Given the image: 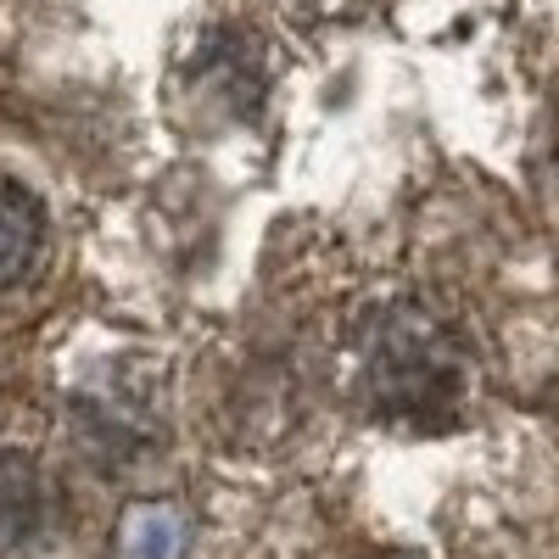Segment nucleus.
<instances>
[{
    "mask_svg": "<svg viewBox=\"0 0 559 559\" xmlns=\"http://www.w3.org/2000/svg\"><path fill=\"white\" fill-rule=\"evenodd\" d=\"M353 376L358 403L408 431H448L471 403V353L426 302H386L369 313Z\"/></svg>",
    "mask_w": 559,
    "mask_h": 559,
    "instance_id": "f257e3e1",
    "label": "nucleus"
},
{
    "mask_svg": "<svg viewBox=\"0 0 559 559\" xmlns=\"http://www.w3.org/2000/svg\"><path fill=\"white\" fill-rule=\"evenodd\" d=\"M73 431L90 459L102 464H129L146 459L163 442V403L157 381L134 364H107L73 392Z\"/></svg>",
    "mask_w": 559,
    "mask_h": 559,
    "instance_id": "f03ea898",
    "label": "nucleus"
},
{
    "mask_svg": "<svg viewBox=\"0 0 559 559\" xmlns=\"http://www.w3.org/2000/svg\"><path fill=\"white\" fill-rule=\"evenodd\" d=\"M185 84H191L197 96L213 112H224V118H236V123L258 118V107L269 96V68H263L258 34L229 28V23L207 28L197 39V51H191V79H185Z\"/></svg>",
    "mask_w": 559,
    "mask_h": 559,
    "instance_id": "7ed1b4c3",
    "label": "nucleus"
},
{
    "mask_svg": "<svg viewBox=\"0 0 559 559\" xmlns=\"http://www.w3.org/2000/svg\"><path fill=\"white\" fill-rule=\"evenodd\" d=\"M57 526V487L39 459L0 448V548H34Z\"/></svg>",
    "mask_w": 559,
    "mask_h": 559,
    "instance_id": "20e7f679",
    "label": "nucleus"
},
{
    "mask_svg": "<svg viewBox=\"0 0 559 559\" xmlns=\"http://www.w3.org/2000/svg\"><path fill=\"white\" fill-rule=\"evenodd\" d=\"M45 247V207L28 185L0 174V292L17 286Z\"/></svg>",
    "mask_w": 559,
    "mask_h": 559,
    "instance_id": "39448f33",
    "label": "nucleus"
},
{
    "mask_svg": "<svg viewBox=\"0 0 559 559\" xmlns=\"http://www.w3.org/2000/svg\"><path fill=\"white\" fill-rule=\"evenodd\" d=\"M185 554V509L168 498H140L118 521V559H179Z\"/></svg>",
    "mask_w": 559,
    "mask_h": 559,
    "instance_id": "423d86ee",
    "label": "nucleus"
},
{
    "mask_svg": "<svg viewBox=\"0 0 559 559\" xmlns=\"http://www.w3.org/2000/svg\"><path fill=\"white\" fill-rule=\"evenodd\" d=\"M302 7H331V0H302Z\"/></svg>",
    "mask_w": 559,
    "mask_h": 559,
    "instance_id": "0eeeda50",
    "label": "nucleus"
}]
</instances>
